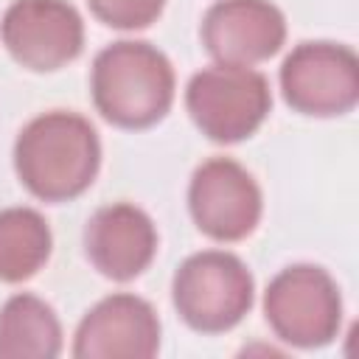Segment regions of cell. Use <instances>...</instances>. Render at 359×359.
<instances>
[{"label": "cell", "mask_w": 359, "mask_h": 359, "mask_svg": "<svg viewBox=\"0 0 359 359\" xmlns=\"http://www.w3.org/2000/svg\"><path fill=\"white\" fill-rule=\"evenodd\" d=\"M98 165V132L79 112H42L22 126L14 143V171L28 194L42 202L81 196L93 185Z\"/></svg>", "instance_id": "cell-1"}, {"label": "cell", "mask_w": 359, "mask_h": 359, "mask_svg": "<svg viewBox=\"0 0 359 359\" xmlns=\"http://www.w3.org/2000/svg\"><path fill=\"white\" fill-rule=\"evenodd\" d=\"M95 109L121 129H146L165 118L174 101V67L149 42L107 45L90 73Z\"/></svg>", "instance_id": "cell-2"}, {"label": "cell", "mask_w": 359, "mask_h": 359, "mask_svg": "<svg viewBox=\"0 0 359 359\" xmlns=\"http://www.w3.org/2000/svg\"><path fill=\"white\" fill-rule=\"evenodd\" d=\"M177 314L202 334L230 331L252 309L255 283L247 264L227 250L188 255L171 283Z\"/></svg>", "instance_id": "cell-3"}, {"label": "cell", "mask_w": 359, "mask_h": 359, "mask_svg": "<svg viewBox=\"0 0 359 359\" xmlns=\"http://www.w3.org/2000/svg\"><path fill=\"white\" fill-rule=\"evenodd\" d=\"M272 93L264 73L236 65H210L191 76L185 109L196 129L216 143L250 137L269 115Z\"/></svg>", "instance_id": "cell-4"}, {"label": "cell", "mask_w": 359, "mask_h": 359, "mask_svg": "<svg viewBox=\"0 0 359 359\" xmlns=\"http://www.w3.org/2000/svg\"><path fill=\"white\" fill-rule=\"evenodd\" d=\"M264 314L278 339L294 348H323L339 331L342 297L323 266L294 264L269 280Z\"/></svg>", "instance_id": "cell-5"}, {"label": "cell", "mask_w": 359, "mask_h": 359, "mask_svg": "<svg viewBox=\"0 0 359 359\" xmlns=\"http://www.w3.org/2000/svg\"><path fill=\"white\" fill-rule=\"evenodd\" d=\"M280 90L303 115H342L359 101V59L348 45L300 42L280 65Z\"/></svg>", "instance_id": "cell-6"}, {"label": "cell", "mask_w": 359, "mask_h": 359, "mask_svg": "<svg viewBox=\"0 0 359 359\" xmlns=\"http://www.w3.org/2000/svg\"><path fill=\"white\" fill-rule=\"evenodd\" d=\"M0 39L17 65L50 73L81 53L84 22L67 0H14L3 14Z\"/></svg>", "instance_id": "cell-7"}, {"label": "cell", "mask_w": 359, "mask_h": 359, "mask_svg": "<svg viewBox=\"0 0 359 359\" xmlns=\"http://www.w3.org/2000/svg\"><path fill=\"white\" fill-rule=\"evenodd\" d=\"M188 208L196 227L213 241H241L261 222V188L230 157L205 160L188 185Z\"/></svg>", "instance_id": "cell-8"}, {"label": "cell", "mask_w": 359, "mask_h": 359, "mask_svg": "<svg viewBox=\"0 0 359 359\" xmlns=\"http://www.w3.org/2000/svg\"><path fill=\"white\" fill-rule=\"evenodd\" d=\"M202 45L216 65L252 67L286 39V20L269 0H216L202 17Z\"/></svg>", "instance_id": "cell-9"}, {"label": "cell", "mask_w": 359, "mask_h": 359, "mask_svg": "<svg viewBox=\"0 0 359 359\" xmlns=\"http://www.w3.org/2000/svg\"><path fill=\"white\" fill-rule=\"evenodd\" d=\"M160 351V320L137 294H109L79 323L73 356L79 359H149Z\"/></svg>", "instance_id": "cell-10"}, {"label": "cell", "mask_w": 359, "mask_h": 359, "mask_svg": "<svg viewBox=\"0 0 359 359\" xmlns=\"http://www.w3.org/2000/svg\"><path fill=\"white\" fill-rule=\"evenodd\" d=\"M84 250L90 264L109 280L137 278L157 252V227L140 208L112 202L98 208L84 227Z\"/></svg>", "instance_id": "cell-11"}, {"label": "cell", "mask_w": 359, "mask_h": 359, "mask_svg": "<svg viewBox=\"0 0 359 359\" xmlns=\"http://www.w3.org/2000/svg\"><path fill=\"white\" fill-rule=\"evenodd\" d=\"M62 351V325L56 311L36 294H11L0 309L3 359H50Z\"/></svg>", "instance_id": "cell-12"}, {"label": "cell", "mask_w": 359, "mask_h": 359, "mask_svg": "<svg viewBox=\"0 0 359 359\" xmlns=\"http://www.w3.org/2000/svg\"><path fill=\"white\" fill-rule=\"evenodd\" d=\"M50 227L34 208L0 210V280L20 283L34 278L50 258Z\"/></svg>", "instance_id": "cell-13"}, {"label": "cell", "mask_w": 359, "mask_h": 359, "mask_svg": "<svg viewBox=\"0 0 359 359\" xmlns=\"http://www.w3.org/2000/svg\"><path fill=\"white\" fill-rule=\"evenodd\" d=\"M95 20H101L109 28L121 31H137L151 25L160 14L165 0H87Z\"/></svg>", "instance_id": "cell-14"}]
</instances>
